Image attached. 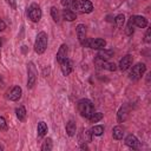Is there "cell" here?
Wrapping results in <instances>:
<instances>
[{
  "instance_id": "cell-1",
  "label": "cell",
  "mask_w": 151,
  "mask_h": 151,
  "mask_svg": "<svg viewBox=\"0 0 151 151\" xmlns=\"http://www.w3.org/2000/svg\"><path fill=\"white\" fill-rule=\"evenodd\" d=\"M78 111H79L81 117H85L88 119L90 116L94 112V106L90 99L84 98V99H80L78 101Z\"/></svg>"
},
{
  "instance_id": "cell-2",
  "label": "cell",
  "mask_w": 151,
  "mask_h": 151,
  "mask_svg": "<svg viewBox=\"0 0 151 151\" xmlns=\"http://www.w3.org/2000/svg\"><path fill=\"white\" fill-rule=\"evenodd\" d=\"M47 48V34L45 32H39L35 42H34V51L38 54H42Z\"/></svg>"
},
{
  "instance_id": "cell-3",
  "label": "cell",
  "mask_w": 151,
  "mask_h": 151,
  "mask_svg": "<svg viewBox=\"0 0 151 151\" xmlns=\"http://www.w3.org/2000/svg\"><path fill=\"white\" fill-rule=\"evenodd\" d=\"M81 45L84 47H90V48H93V50H101L106 46V41L104 39H100V38H96V39H85Z\"/></svg>"
},
{
  "instance_id": "cell-4",
  "label": "cell",
  "mask_w": 151,
  "mask_h": 151,
  "mask_svg": "<svg viewBox=\"0 0 151 151\" xmlns=\"http://www.w3.org/2000/svg\"><path fill=\"white\" fill-rule=\"evenodd\" d=\"M27 15L33 22H38L41 18L40 6L38 4H31V6L28 7V11H27Z\"/></svg>"
},
{
  "instance_id": "cell-5",
  "label": "cell",
  "mask_w": 151,
  "mask_h": 151,
  "mask_svg": "<svg viewBox=\"0 0 151 151\" xmlns=\"http://www.w3.org/2000/svg\"><path fill=\"white\" fill-rule=\"evenodd\" d=\"M145 71H146L145 64L139 63V64L134 65V66L132 67V70L130 71V79H132V80H138V79H140V78L143 77V74L145 73Z\"/></svg>"
},
{
  "instance_id": "cell-6",
  "label": "cell",
  "mask_w": 151,
  "mask_h": 151,
  "mask_svg": "<svg viewBox=\"0 0 151 151\" xmlns=\"http://www.w3.org/2000/svg\"><path fill=\"white\" fill-rule=\"evenodd\" d=\"M27 74H28L27 87L32 88L34 86V84H35V80H37V70H35V66H34V64L32 61L28 63V65H27Z\"/></svg>"
},
{
  "instance_id": "cell-7",
  "label": "cell",
  "mask_w": 151,
  "mask_h": 151,
  "mask_svg": "<svg viewBox=\"0 0 151 151\" xmlns=\"http://www.w3.org/2000/svg\"><path fill=\"white\" fill-rule=\"evenodd\" d=\"M22 90L20 86H13L8 92H7V98L12 101H18L21 98Z\"/></svg>"
},
{
  "instance_id": "cell-8",
  "label": "cell",
  "mask_w": 151,
  "mask_h": 151,
  "mask_svg": "<svg viewBox=\"0 0 151 151\" xmlns=\"http://www.w3.org/2000/svg\"><path fill=\"white\" fill-rule=\"evenodd\" d=\"M133 26H137L139 28H144L147 26V20L142 15H132L129 20Z\"/></svg>"
},
{
  "instance_id": "cell-9",
  "label": "cell",
  "mask_w": 151,
  "mask_h": 151,
  "mask_svg": "<svg viewBox=\"0 0 151 151\" xmlns=\"http://www.w3.org/2000/svg\"><path fill=\"white\" fill-rule=\"evenodd\" d=\"M60 68H61V72L64 76H68L73 71V63L68 58H66L65 60H63L60 63Z\"/></svg>"
},
{
  "instance_id": "cell-10",
  "label": "cell",
  "mask_w": 151,
  "mask_h": 151,
  "mask_svg": "<svg viewBox=\"0 0 151 151\" xmlns=\"http://www.w3.org/2000/svg\"><path fill=\"white\" fill-rule=\"evenodd\" d=\"M132 61H133L132 55L127 54V55L123 57V58L120 59V61H119V68H120L122 71H126V70H129L130 66L132 65Z\"/></svg>"
},
{
  "instance_id": "cell-11",
  "label": "cell",
  "mask_w": 151,
  "mask_h": 151,
  "mask_svg": "<svg viewBox=\"0 0 151 151\" xmlns=\"http://www.w3.org/2000/svg\"><path fill=\"white\" fill-rule=\"evenodd\" d=\"M67 53H68L67 45H66V44H63V45L59 47L58 52H57V61L60 64L63 60H65V59L67 58Z\"/></svg>"
},
{
  "instance_id": "cell-12",
  "label": "cell",
  "mask_w": 151,
  "mask_h": 151,
  "mask_svg": "<svg viewBox=\"0 0 151 151\" xmlns=\"http://www.w3.org/2000/svg\"><path fill=\"white\" fill-rule=\"evenodd\" d=\"M125 144H126L130 149H133V150L138 149V146H139V142H138V139H137V137H136L134 134H129V136L125 138Z\"/></svg>"
},
{
  "instance_id": "cell-13",
  "label": "cell",
  "mask_w": 151,
  "mask_h": 151,
  "mask_svg": "<svg viewBox=\"0 0 151 151\" xmlns=\"http://www.w3.org/2000/svg\"><path fill=\"white\" fill-rule=\"evenodd\" d=\"M79 9L83 13H91L93 11V5L90 0H80L79 1Z\"/></svg>"
},
{
  "instance_id": "cell-14",
  "label": "cell",
  "mask_w": 151,
  "mask_h": 151,
  "mask_svg": "<svg viewBox=\"0 0 151 151\" xmlns=\"http://www.w3.org/2000/svg\"><path fill=\"white\" fill-rule=\"evenodd\" d=\"M61 5L67 9H79V0H61Z\"/></svg>"
},
{
  "instance_id": "cell-15",
  "label": "cell",
  "mask_w": 151,
  "mask_h": 151,
  "mask_svg": "<svg viewBox=\"0 0 151 151\" xmlns=\"http://www.w3.org/2000/svg\"><path fill=\"white\" fill-rule=\"evenodd\" d=\"M91 140H92V132H91V130H81V133L79 136L80 144L90 143Z\"/></svg>"
},
{
  "instance_id": "cell-16",
  "label": "cell",
  "mask_w": 151,
  "mask_h": 151,
  "mask_svg": "<svg viewBox=\"0 0 151 151\" xmlns=\"http://www.w3.org/2000/svg\"><path fill=\"white\" fill-rule=\"evenodd\" d=\"M77 37H78V40L80 41V44L86 39V26L84 24H79L77 26Z\"/></svg>"
},
{
  "instance_id": "cell-17",
  "label": "cell",
  "mask_w": 151,
  "mask_h": 151,
  "mask_svg": "<svg viewBox=\"0 0 151 151\" xmlns=\"http://www.w3.org/2000/svg\"><path fill=\"white\" fill-rule=\"evenodd\" d=\"M98 59H99V58H98ZM99 60H100V59H99ZM99 66H100L101 68L107 70V71H111V72H113V71L117 70V66H116L114 63H109V61H106V60H100Z\"/></svg>"
},
{
  "instance_id": "cell-18",
  "label": "cell",
  "mask_w": 151,
  "mask_h": 151,
  "mask_svg": "<svg viewBox=\"0 0 151 151\" xmlns=\"http://www.w3.org/2000/svg\"><path fill=\"white\" fill-rule=\"evenodd\" d=\"M61 15H63V18H64L66 21H73V20L77 18V14H76L73 11L67 9V8H65V9L63 11Z\"/></svg>"
},
{
  "instance_id": "cell-19",
  "label": "cell",
  "mask_w": 151,
  "mask_h": 151,
  "mask_svg": "<svg viewBox=\"0 0 151 151\" xmlns=\"http://www.w3.org/2000/svg\"><path fill=\"white\" fill-rule=\"evenodd\" d=\"M112 55H113V51H111V50H105V48H101V50L99 51V53H98V58H99L100 60H107V59H110Z\"/></svg>"
},
{
  "instance_id": "cell-20",
  "label": "cell",
  "mask_w": 151,
  "mask_h": 151,
  "mask_svg": "<svg viewBox=\"0 0 151 151\" xmlns=\"http://www.w3.org/2000/svg\"><path fill=\"white\" fill-rule=\"evenodd\" d=\"M112 136H113V138L117 139V140L122 139L123 136H124V129H123L122 126H119V125L114 126L113 130H112Z\"/></svg>"
},
{
  "instance_id": "cell-21",
  "label": "cell",
  "mask_w": 151,
  "mask_h": 151,
  "mask_svg": "<svg viewBox=\"0 0 151 151\" xmlns=\"http://www.w3.org/2000/svg\"><path fill=\"white\" fill-rule=\"evenodd\" d=\"M76 131H77V127H76V123L73 120H70L67 124H66V132L70 137L74 136L76 134Z\"/></svg>"
},
{
  "instance_id": "cell-22",
  "label": "cell",
  "mask_w": 151,
  "mask_h": 151,
  "mask_svg": "<svg viewBox=\"0 0 151 151\" xmlns=\"http://www.w3.org/2000/svg\"><path fill=\"white\" fill-rule=\"evenodd\" d=\"M126 117H127V110H126L125 106H122V107L119 109L118 113H117V119H118L119 123H123V122L126 119Z\"/></svg>"
},
{
  "instance_id": "cell-23",
  "label": "cell",
  "mask_w": 151,
  "mask_h": 151,
  "mask_svg": "<svg viewBox=\"0 0 151 151\" xmlns=\"http://www.w3.org/2000/svg\"><path fill=\"white\" fill-rule=\"evenodd\" d=\"M37 131H38V136L39 137H42L47 133V125L44 123V122H40L38 124V127H37Z\"/></svg>"
},
{
  "instance_id": "cell-24",
  "label": "cell",
  "mask_w": 151,
  "mask_h": 151,
  "mask_svg": "<svg viewBox=\"0 0 151 151\" xmlns=\"http://www.w3.org/2000/svg\"><path fill=\"white\" fill-rule=\"evenodd\" d=\"M15 114H17V118L19 120H24L26 118V110L24 106H19L15 109Z\"/></svg>"
},
{
  "instance_id": "cell-25",
  "label": "cell",
  "mask_w": 151,
  "mask_h": 151,
  "mask_svg": "<svg viewBox=\"0 0 151 151\" xmlns=\"http://www.w3.org/2000/svg\"><path fill=\"white\" fill-rule=\"evenodd\" d=\"M114 24H116V26L118 28H122L124 26V24H125V17H124V14H118L114 18Z\"/></svg>"
},
{
  "instance_id": "cell-26",
  "label": "cell",
  "mask_w": 151,
  "mask_h": 151,
  "mask_svg": "<svg viewBox=\"0 0 151 151\" xmlns=\"http://www.w3.org/2000/svg\"><path fill=\"white\" fill-rule=\"evenodd\" d=\"M101 119H103V113H101V112H93V113L90 116V118H88L90 123H98V122L101 120Z\"/></svg>"
},
{
  "instance_id": "cell-27",
  "label": "cell",
  "mask_w": 151,
  "mask_h": 151,
  "mask_svg": "<svg viewBox=\"0 0 151 151\" xmlns=\"http://www.w3.org/2000/svg\"><path fill=\"white\" fill-rule=\"evenodd\" d=\"M53 147V144H52V139L51 138H47L44 140L42 145H41V150L42 151H51Z\"/></svg>"
},
{
  "instance_id": "cell-28",
  "label": "cell",
  "mask_w": 151,
  "mask_h": 151,
  "mask_svg": "<svg viewBox=\"0 0 151 151\" xmlns=\"http://www.w3.org/2000/svg\"><path fill=\"white\" fill-rule=\"evenodd\" d=\"M91 132L94 136H101L104 133V126H101V125H94L91 129Z\"/></svg>"
},
{
  "instance_id": "cell-29",
  "label": "cell",
  "mask_w": 151,
  "mask_h": 151,
  "mask_svg": "<svg viewBox=\"0 0 151 151\" xmlns=\"http://www.w3.org/2000/svg\"><path fill=\"white\" fill-rule=\"evenodd\" d=\"M51 15H52V18H53L54 21H57V22L60 21V14H59V11H58L57 7L53 6V7L51 8Z\"/></svg>"
},
{
  "instance_id": "cell-30",
  "label": "cell",
  "mask_w": 151,
  "mask_h": 151,
  "mask_svg": "<svg viewBox=\"0 0 151 151\" xmlns=\"http://www.w3.org/2000/svg\"><path fill=\"white\" fill-rule=\"evenodd\" d=\"M6 129H7V123H6L5 118L0 116V130H6Z\"/></svg>"
},
{
  "instance_id": "cell-31",
  "label": "cell",
  "mask_w": 151,
  "mask_h": 151,
  "mask_svg": "<svg viewBox=\"0 0 151 151\" xmlns=\"http://www.w3.org/2000/svg\"><path fill=\"white\" fill-rule=\"evenodd\" d=\"M150 40H151V28H147L146 34H145V41L150 42Z\"/></svg>"
},
{
  "instance_id": "cell-32",
  "label": "cell",
  "mask_w": 151,
  "mask_h": 151,
  "mask_svg": "<svg viewBox=\"0 0 151 151\" xmlns=\"http://www.w3.org/2000/svg\"><path fill=\"white\" fill-rule=\"evenodd\" d=\"M5 28H6V24L2 20H0V32H2Z\"/></svg>"
},
{
  "instance_id": "cell-33",
  "label": "cell",
  "mask_w": 151,
  "mask_h": 151,
  "mask_svg": "<svg viewBox=\"0 0 151 151\" xmlns=\"http://www.w3.org/2000/svg\"><path fill=\"white\" fill-rule=\"evenodd\" d=\"M8 4H11L12 8H15V0H8Z\"/></svg>"
},
{
  "instance_id": "cell-34",
  "label": "cell",
  "mask_w": 151,
  "mask_h": 151,
  "mask_svg": "<svg viewBox=\"0 0 151 151\" xmlns=\"http://www.w3.org/2000/svg\"><path fill=\"white\" fill-rule=\"evenodd\" d=\"M2 85H4V81H2V78H1V77H0V87H1V86H2Z\"/></svg>"
},
{
  "instance_id": "cell-35",
  "label": "cell",
  "mask_w": 151,
  "mask_h": 151,
  "mask_svg": "<svg viewBox=\"0 0 151 151\" xmlns=\"http://www.w3.org/2000/svg\"><path fill=\"white\" fill-rule=\"evenodd\" d=\"M2 149H4V147H2V146H1V145H0V151H1V150H2Z\"/></svg>"
},
{
  "instance_id": "cell-36",
  "label": "cell",
  "mask_w": 151,
  "mask_h": 151,
  "mask_svg": "<svg viewBox=\"0 0 151 151\" xmlns=\"http://www.w3.org/2000/svg\"><path fill=\"white\" fill-rule=\"evenodd\" d=\"M0 47H1V40H0Z\"/></svg>"
}]
</instances>
